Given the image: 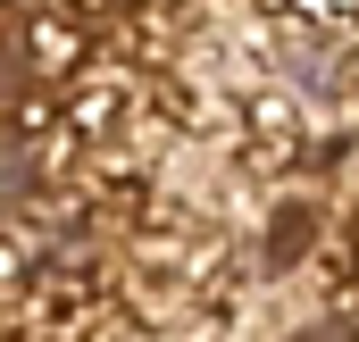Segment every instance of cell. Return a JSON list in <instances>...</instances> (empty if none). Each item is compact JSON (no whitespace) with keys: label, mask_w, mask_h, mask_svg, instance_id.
<instances>
[{"label":"cell","mask_w":359,"mask_h":342,"mask_svg":"<svg viewBox=\"0 0 359 342\" xmlns=\"http://www.w3.org/2000/svg\"><path fill=\"white\" fill-rule=\"evenodd\" d=\"M301 242H309V209H284V217H276V234H268V267H292Z\"/></svg>","instance_id":"2"},{"label":"cell","mask_w":359,"mask_h":342,"mask_svg":"<svg viewBox=\"0 0 359 342\" xmlns=\"http://www.w3.org/2000/svg\"><path fill=\"white\" fill-rule=\"evenodd\" d=\"M34 192H42V159H34L17 134H0V217H8V209H25Z\"/></svg>","instance_id":"1"},{"label":"cell","mask_w":359,"mask_h":342,"mask_svg":"<svg viewBox=\"0 0 359 342\" xmlns=\"http://www.w3.org/2000/svg\"><path fill=\"white\" fill-rule=\"evenodd\" d=\"M25 84V76H17V50H8V42H0V100H8V92Z\"/></svg>","instance_id":"3"}]
</instances>
